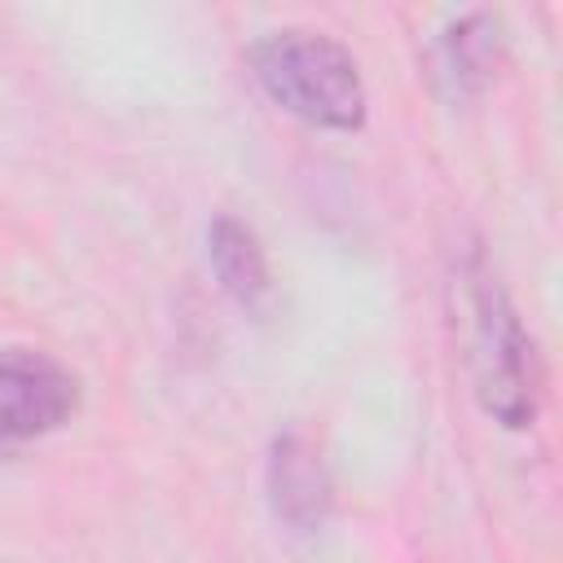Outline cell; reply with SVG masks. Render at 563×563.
I'll list each match as a JSON object with an SVG mask.
<instances>
[{"instance_id":"obj_1","label":"cell","mask_w":563,"mask_h":563,"mask_svg":"<svg viewBox=\"0 0 563 563\" xmlns=\"http://www.w3.org/2000/svg\"><path fill=\"white\" fill-rule=\"evenodd\" d=\"M251 70L286 114L312 128L356 132L365 123V84L356 57L321 31H273L255 40Z\"/></svg>"},{"instance_id":"obj_6","label":"cell","mask_w":563,"mask_h":563,"mask_svg":"<svg viewBox=\"0 0 563 563\" xmlns=\"http://www.w3.org/2000/svg\"><path fill=\"white\" fill-rule=\"evenodd\" d=\"M501 66V31L488 13H475L457 22L440 40V75L453 84V92H479Z\"/></svg>"},{"instance_id":"obj_4","label":"cell","mask_w":563,"mask_h":563,"mask_svg":"<svg viewBox=\"0 0 563 563\" xmlns=\"http://www.w3.org/2000/svg\"><path fill=\"white\" fill-rule=\"evenodd\" d=\"M268 497L282 523L312 532L330 510V471L303 435H282L268 453Z\"/></svg>"},{"instance_id":"obj_2","label":"cell","mask_w":563,"mask_h":563,"mask_svg":"<svg viewBox=\"0 0 563 563\" xmlns=\"http://www.w3.org/2000/svg\"><path fill=\"white\" fill-rule=\"evenodd\" d=\"M466 312H471V374L484 409L506 427H528L537 413V369L532 339L519 325L506 290L484 264L466 268Z\"/></svg>"},{"instance_id":"obj_3","label":"cell","mask_w":563,"mask_h":563,"mask_svg":"<svg viewBox=\"0 0 563 563\" xmlns=\"http://www.w3.org/2000/svg\"><path fill=\"white\" fill-rule=\"evenodd\" d=\"M79 409V378L35 352L0 356V449L40 440Z\"/></svg>"},{"instance_id":"obj_5","label":"cell","mask_w":563,"mask_h":563,"mask_svg":"<svg viewBox=\"0 0 563 563\" xmlns=\"http://www.w3.org/2000/svg\"><path fill=\"white\" fill-rule=\"evenodd\" d=\"M207 255H211V268L220 277V286L242 303V308H260L264 295H268V260H264V246L255 238L251 224L233 220V216H216L211 229H207Z\"/></svg>"}]
</instances>
